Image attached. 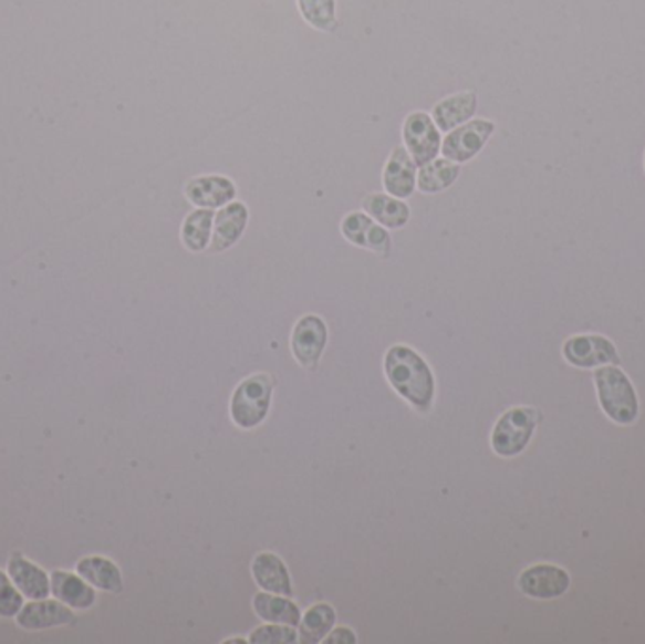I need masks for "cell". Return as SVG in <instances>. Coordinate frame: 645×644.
<instances>
[{
    "label": "cell",
    "mask_w": 645,
    "mask_h": 644,
    "mask_svg": "<svg viewBox=\"0 0 645 644\" xmlns=\"http://www.w3.org/2000/svg\"><path fill=\"white\" fill-rule=\"evenodd\" d=\"M384 186L387 194L396 199H408L414 195L417 187L416 163L403 146L393 149L385 165Z\"/></svg>",
    "instance_id": "4fadbf2b"
},
{
    "label": "cell",
    "mask_w": 645,
    "mask_h": 644,
    "mask_svg": "<svg viewBox=\"0 0 645 644\" xmlns=\"http://www.w3.org/2000/svg\"><path fill=\"white\" fill-rule=\"evenodd\" d=\"M248 208L242 202H230L227 207L219 210L218 216L214 218V237H211V250L225 251L230 246L237 245L246 226H248Z\"/></svg>",
    "instance_id": "9a60e30c"
},
{
    "label": "cell",
    "mask_w": 645,
    "mask_h": 644,
    "mask_svg": "<svg viewBox=\"0 0 645 644\" xmlns=\"http://www.w3.org/2000/svg\"><path fill=\"white\" fill-rule=\"evenodd\" d=\"M8 573H10V579L13 580L15 588L29 600H45L52 592L48 574L21 554H13L10 558Z\"/></svg>",
    "instance_id": "2e32d148"
},
{
    "label": "cell",
    "mask_w": 645,
    "mask_h": 644,
    "mask_svg": "<svg viewBox=\"0 0 645 644\" xmlns=\"http://www.w3.org/2000/svg\"><path fill=\"white\" fill-rule=\"evenodd\" d=\"M297 7L308 25L318 31H333L336 27V0H297Z\"/></svg>",
    "instance_id": "d4e9b609"
},
{
    "label": "cell",
    "mask_w": 645,
    "mask_h": 644,
    "mask_svg": "<svg viewBox=\"0 0 645 644\" xmlns=\"http://www.w3.org/2000/svg\"><path fill=\"white\" fill-rule=\"evenodd\" d=\"M644 167H645V155H644Z\"/></svg>",
    "instance_id": "f546056e"
},
{
    "label": "cell",
    "mask_w": 645,
    "mask_h": 644,
    "mask_svg": "<svg viewBox=\"0 0 645 644\" xmlns=\"http://www.w3.org/2000/svg\"><path fill=\"white\" fill-rule=\"evenodd\" d=\"M52 592L61 603L77 611H85L95 605V590L90 586V582L84 577H77V574L53 571Z\"/></svg>",
    "instance_id": "e0dca14e"
},
{
    "label": "cell",
    "mask_w": 645,
    "mask_h": 644,
    "mask_svg": "<svg viewBox=\"0 0 645 644\" xmlns=\"http://www.w3.org/2000/svg\"><path fill=\"white\" fill-rule=\"evenodd\" d=\"M23 609V593L13 588L8 574L0 571V616L13 619Z\"/></svg>",
    "instance_id": "4316f807"
},
{
    "label": "cell",
    "mask_w": 645,
    "mask_h": 644,
    "mask_svg": "<svg viewBox=\"0 0 645 644\" xmlns=\"http://www.w3.org/2000/svg\"><path fill=\"white\" fill-rule=\"evenodd\" d=\"M385 376L391 387L409 405L428 413L436 394L435 374L427 361L406 344H395L387 350L384 360Z\"/></svg>",
    "instance_id": "6da1fadb"
},
{
    "label": "cell",
    "mask_w": 645,
    "mask_h": 644,
    "mask_svg": "<svg viewBox=\"0 0 645 644\" xmlns=\"http://www.w3.org/2000/svg\"><path fill=\"white\" fill-rule=\"evenodd\" d=\"M274 382L270 374L257 373L243 378L230 397V418L240 429H253L267 419Z\"/></svg>",
    "instance_id": "3957f363"
},
{
    "label": "cell",
    "mask_w": 645,
    "mask_h": 644,
    "mask_svg": "<svg viewBox=\"0 0 645 644\" xmlns=\"http://www.w3.org/2000/svg\"><path fill=\"white\" fill-rule=\"evenodd\" d=\"M76 622L71 606L61 601L37 600L21 609L18 614V624L27 632H42L59 625H71Z\"/></svg>",
    "instance_id": "8fae6325"
},
{
    "label": "cell",
    "mask_w": 645,
    "mask_h": 644,
    "mask_svg": "<svg viewBox=\"0 0 645 644\" xmlns=\"http://www.w3.org/2000/svg\"><path fill=\"white\" fill-rule=\"evenodd\" d=\"M225 643L230 644V643H248V638H227V641H225Z\"/></svg>",
    "instance_id": "f1b7e54d"
},
{
    "label": "cell",
    "mask_w": 645,
    "mask_h": 644,
    "mask_svg": "<svg viewBox=\"0 0 645 644\" xmlns=\"http://www.w3.org/2000/svg\"><path fill=\"white\" fill-rule=\"evenodd\" d=\"M459 165H455L449 159H433V162L423 165L417 176V187L423 194H440L444 189L454 186L455 180L459 178Z\"/></svg>",
    "instance_id": "603a6c76"
},
{
    "label": "cell",
    "mask_w": 645,
    "mask_h": 644,
    "mask_svg": "<svg viewBox=\"0 0 645 644\" xmlns=\"http://www.w3.org/2000/svg\"><path fill=\"white\" fill-rule=\"evenodd\" d=\"M326 341H329L326 323L315 314L302 316L294 323L291 333V352L294 360L299 361L302 367H315L325 352Z\"/></svg>",
    "instance_id": "8992f818"
},
{
    "label": "cell",
    "mask_w": 645,
    "mask_h": 644,
    "mask_svg": "<svg viewBox=\"0 0 645 644\" xmlns=\"http://www.w3.org/2000/svg\"><path fill=\"white\" fill-rule=\"evenodd\" d=\"M248 641L253 644H291L299 641V633L294 632L293 625L267 624L257 627Z\"/></svg>",
    "instance_id": "484cf974"
},
{
    "label": "cell",
    "mask_w": 645,
    "mask_h": 644,
    "mask_svg": "<svg viewBox=\"0 0 645 644\" xmlns=\"http://www.w3.org/2000/svg\"><path fill=\"white\" fill-rule=\"evenodd\" d=\"M518 586L532 600H555L569 592L570 574L556 565L538 563L524 569L519 577Z\"/></svg>",
    "instance_id": "9c48e42d"
},
{
    "label": "cell",
    "mask_w": 645,
    "mask_h": 644,
    "mask_svg": "<svg viewBox=\"0 0 645 644\" xmlns=\"http://www.w3.org/2000/svg\"><path fill=\"white\" fill-rule=\"evenodd\" d=\"M478 106V98L470 91L444 98L433 108V122L441 131H451L468 122Z\"/></svg>",
    "instance_id": "d6986e66"
},
{
    "label": "cell",
    "mask_w": 645,
    "mask_h": 644,
    "mask_svg": "<svg viewBox=\"0 0 645 644\" xmlns=\"http://www.w3.org/2000/svg\"><path fill=\"white\" fill-rule=\"evenodd\" d=\"M251 577L257 586L264 592L278 593L291 598L293 595V582L289 569L280 555L272 552H261L251 561Z\"/></svg>",
    "instance_id": "7c38bea8"
},
{
    "label": "cell",
    "mask_w": 645,
    "mask_h": 644,
    "mask_svg": "<svg viewBox=\"0 0 645 644\" xmlns=\"http://www.w3.org/2000/svg\"><path fill=\"white\" fill-rule=\"evenodd\" d=\"M594 384L607 418L621 426H628L638 419V395L631 378L620 367L604 365L599 368L594 373Z\"/></svg>",
    "instance_id": "7a4b0ae2"
},
{
    "label": "cell",
    "mask_w": 645,
    "mask_h": 644,
    "mask_svg": "<svg viewBox=\"0 0 645 644\" xmlns=\"http://www.w3.org/2000/svg\"><path fill=\"white\" fill-rule=\"evenodd\" d=\"M253 611L259 619L269 622V624H301V609L293 601L288 600L285 595L278 593L261 592L253 598Z\"/></svg>",
    "instance_id": "ac0fdd59"
},
{
    "label": "cell",
    "mask_w": 645,
    "mask_h": 644,
    "mask_svg": "<svg viewBox=\"0 0 645 644\" xmlns=\"http://www.w3.org/2000/svg\"><path fill=\"white\" fill-rule=\"evenodd\" d=\"M537 411L531 406H516L500 416L491 435V446L500 458H513L531 443L538 424Z\"/></svg>",
    "instance_id": "277c9868"
},
{
    "label": "cell",
    "mask_w": 645,
    "mask_h": 644,
    "mask_svg": "<svg viewBox=\"0 0 645 644\" xmlns=\"http://www.w3.org/2000/svg\"><path fill=\"white\" fill-rule=\"evenodd\" d=\"M495 133V123L487 120H474L459 129L451 131L441 144V154L454 163H467L483 149L487 141Z\"/></svg>",
    "instance_id": "ba28073f"
},
{
    "label": "cell",
    "mask_w": 645,
    "mask_h": 644,
    "mask_svg": "<svg viewBox=\"0 0 645 644\" xmlns=\"http://www.w3.org/2000/svg\"><path fill=\"white\" fill-rule=\"evenodd\" d=\"M336 624V611L329 603H315L308 609L299 624V641L301 643H323V638L333 632Z\"/></svg>",
    "instance_id": "7402d4cb"
},
{
    "label": "cell",
    "mask_w": 645,
    "mask_h": 644,
    "mask_svg": "<svg viewBox=\"0 0 645 644\" xmlns=\"http://www.w3.org/2000/svg\"><path fill=\"white\" fill-rule=\"evenodd\" d=\"M562 355L570 365L580 368L604 367L607 363H620L614 342L602 335H575L564 342Z\"/></svg>",
    "instance_id": "52a82bcc"
},
{
    "label": "cell",
    "mask_w": 645,
    "mask_h": 644,
    "mask_svg": "<svg viewBox=\"0 0 645 644\" xmlns=\"http://www.w3.org/2000/svg\"><path fill=\"white\" fill-rule=\"evenodd\" d=\"M403 138L408 154L419 167L436 159V155L441 149L440 131L433 122V117H428L423 112H414L406 117Z\"/></svg>",
    "instance_id": "5b68a950"
},
{
    "label": "cell",
    "mask_w": 645,
    "mask_h": 644,
    "mask_svg": "<svg viewBox=\"0 0 645 644\" xmlns=\"http://www.w3.org/2000/svg\"><path fill=\"white\" fill-rule=\"evenodd\" d=\"M325 644H355L357 643V635L350 627L345 625H340V627H333V632L329 633L325 638H323Z\"/></svg>",
    "instance_id": "83f0119b"
},
{
    "label": "cell",
    "mask_w": 645,
    "mask_h": 644,
    "mask_svg": "<svg viewBox=\"0 0 645 644\" xmlns=\"http://www.w3.org/2000/svg\"><path fill=\"white\" fill-rule=\"evenodd\" d=\"M340 229H342L345 240H350L352 245L376 251L377 256H382V258L389 256V232L385 231L384 226H376L371 216L363 212L347 214Z\"/></svg>",
    "instance_id": "30bf717a"
},
{
    "label": "cell",
    "mask_w": 645,
    "mask_h": 644,
    "mask_svg": "<svg viewBox=\"0 0 645 644\" xmlns=\"http://www.w3.org/2000/svg\"><path fill=\"white\" fill-rule=\"evenodd\" d=\"M76 571L90 584L108 593H119L123 590V577L114 561L103 555H90L77 561Z\"/></svg>",
    "instance_id": "ffe728a7"
},
{
    "label": "cell",
    "mask_w": 645,
    "mask_h": 644,
    "mask_svg": "<svg viewBox=\"0 0 645 644\" xmlns=\"http://www.w3.org/2000/svg\"><path fill=\"white\" fill-rule=\"evenodd\" d=\"M216 214L210 208L195 210L191 216H187L181 226V240L187 250L202 251L208 248L211 240V226H214Z\"/></svg>",
    "instance_id": "cb8c5ba5"
},
{
    "label": "cell",
    "mask_w": 645,
    "mask_h": 644,
    "mask_svg": "<svg viewBox=\"0 0 645 644\" xmlns=\"http://www.w3.org/2000/svg\"><path fill=\"white\" fill-rule=\"evenodd\" d=\"M363 208L371 218L376 219L387 229H400L408 224L409 207L396 197L372 194L363 200Z\"/></svg>",
    "instance_id": "44dd1931"
},
{
    "label": "cell",
    "mask_w": 645,
    "mask_h": 644,
    "mask_svg": "<svg viewBox=\"0 0 645 644\" xmlns=\"http://www.w3.org/2000/svg\"><path fill=\"white\" fill-rule=\"evenodd\" d=\"M187 199L198 208H219L237 197V187L225 176H198L186 187Z\"/></svg>",
    "instance_id": "5bb4252c"
}]
</instances>
